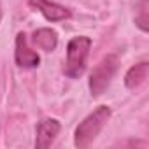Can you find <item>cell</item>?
<instances>
[{
    "label": "cell",
    "instance_id": "277c9868",
    "mask_svg": "<svg viewBox=\"0 0 149 149\" xmlns=\"http://www.w3.org/2000/svg\"><path fill=\"white\" fill-rule=\"evenodd\" d=\"M16 63L21 68H35L40 63V58L37 54V51L32 49L28 37L25 33H18L16 37Z\"/></svg>",
    "mask_w": 149,
    "mask_h": 149
},
{
    "label": "cell",
    "instance_id": "52a82bcc",
    "mask_svg": "<svg viewBox=\"0 0 149 149\" xmlns=\"http://www.w3.org/2000/svg\"><path fill=\"white\" fill-rule=\"evenodd\" d=\"M32 42L35 47L46 51V53H51L56 49V44H58V33L51 28H39L32 33Z\"/></svg>",
    "mask_w": 149,
    "mask_h": 149
},
{
    "label": "cell",
    "instance_id": "6da1fadb",
    "mask_svg": "<svg viewBox=\"0 0 149 149\" xmlns=\"http://www.w3.org/2000/svg\"><path fill=\"white\" fill-rule=\"evenodd\" d=\"M111 118V107L109 105H100L97 107L91 114H88L79 126L76 128V133H74V144L77 147H88L102 132V128L105 126V123Z\"/></svg>",
    "mask_w": 149,
    "mask_h": 149
},
{
    "label": "cell",
    "instance_id": "9c48e42d",
    "mask_svg": "<svg viewBox=\"0 0 149 149\" xmlns=\"http://www.w3.org/2000/svg\"><path fill=\"white\" fill-rule=\"evenodd\" d=\"M135 23L142 32H147V0H140V9H139V16L135 18Z\"/></svg>",
    "mask_w": 149,
    "mask_h": 149
},
{
    "label": "cell",
    "instance_id": "30bf717a",
    "mask_svg": "<svg viewBox=\"0 0 149 149\" xmlns=\"http://www.w3.org/2000/svg\"><path fill=\"white\" fill-rule=\"evenodd\" d=\"M0 19H2V4H0Z\"/></svg>",
    "mask_w": 149,
    "mask_h": 149
},
{
    "label": "cell",
    "instance_id": "8992f818",
    "mask_svg": "<svg viewBox=\"0 0 149 149\" xmlns=\"http://www.w3.org/2000/svg\"><path fill=\"white\" fill-rule=\"evenodd\" d=\"M28 4L42 13V16L47 19V21H63L67 18H70V11L65 9L63 6H58L54 2H51V0H28Z\"/></svg>",
    "mask_w": 149,
    "mask_h": 149
},
{
    "label": "cell",
    "instance_id": "ba28073f",
    "mask_svg": "<svg viewBox=\"0 0 149 149\" xmlns=\"http://www.w3.org/2000/svg\"><path fill=\"white\" fill-rule=\"evenodd\" d=\"M147 70H149V65L147 61H140L137 65H133L125 76V84L128 90H137L139 86H142L147 79Z\"/></svg>",
    "mask_w": 149,
    "mask_h": 149
},
{
    "label": "cell",
    "instance_id": "5b68a950",
    "mask_svg": "<svg viewBox=\"0 0 149 149\" xmlns=\"http://www.w3.org/2000/svg\"><path fill=\"white\" fill-rule=\"evenodd\" d=\"M60 128H61L60 123L56 119H53V118H46V119L39 121V125H37V137H35V147L37 149L49 147L54 142L56 135L60 133Z\"/></svg>",
    "mask_w": 149,
    "mask_h": 149
},
{
    "label": "cell",
    "instance_id": "7a4b0ae2",
    "mask_svg": "<svg viewBox=\"0 0 149 149\" xmlns=\"http://www.w3.org/2000/svg\"><path fill=\"white\" fill-rule=\"evenodd\" d=\"M90 47H91V39L86 37V35L74 37L68 42V46H67V60H65V67H63V74L67 77L77 79L84 74Z\"/></svg>",
    "mask_w": 149,
    "mask_h": 149
},
{
    "label": "cell",
    "instance_id": "3957f363",
    "mask_svg": "<svg viewBox=\"0 0 149 149\" xmlns=\"http://www.w3.org/2000/svg\"><path fill=\"white\" fill-rule=\"evenodd\" d=\"M118 67H119L118 54H107L95 65V68L91 70V76H90V91L93 97H100L107 90Z\"/></svg>",
    "mask_w": 149,
    "mask_h": 149
}]
</instances>
